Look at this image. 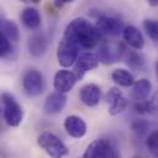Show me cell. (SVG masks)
Returning a JSON list of instances; mask_svg holds the SVG:
<instances>
[{
	"label": "cell",
	"instance_id": "7402d4cb",
	"mask_svg": "<svg viewBox=\"0 0 158 158\" xmlns=\"http://www.w3.org/2000/svg\"><path fill=\"white\" fill-rule=\"evenodd\" d=\"M110 77L117 85L121 86V87H131L135 83L134 75L129 70H125V69H115L112 73Z\"/></svg>",
	"mask_w": 158,
	"mask_h": 158
},
{
	"label": "cell",
	"instance_id": "8fae6325",
	"mask_svg": "<svg viewBox=\"0 0 158 158\" xmlns=\"http://www.w3.org/2000/svg\"><path fill=\"white\" fill-rule=\"evenodd\" d=\"M120 49L121 50H118L119 59H123L124 63L131 70L141 71L145 68V58L140 53H137L135 50H130L126 47H124L123 44H120Z\"/></svg>",
	"mask_w": 158,
	"mask_h": 158
},
{
	"label": "cell",
	"instance_id": "484cf974",
	"mask_svg": "<svg viewBox=\"0 0 158 158\" xmlns=\"http://www.w3.org/2000/svg\"><path fill=\"white\" fill-rule=\"evenodd\" d=\"M134 110L137 114H151V106L150 101H136L134 104Z\"/></svg>",
	"mask_w": 158,
	"mask_h": 158
},
{
	"label": "cell",
	"instance_id": "7c38bea8",
	"mask_svg": "<svg viewBox=\"0 0 158 158\" xmlns=\"http://www.w3.org/2000/svg\"><path fill=\"white\" fill-rule=\"evenodd\" d=\"M66 102H68L66 94L55 91V92L50 93L47 97V99L44 102V106H43V110H44V113H47L49 115L59 114L65 108Z\"/></svg>",
	"mask_w": 158,
	"mask_h": 158
},
{
	"label": "cell",
	"instance_id": "2e32d148",
	"mask_svg": "<svg viewBox=\"0 0 158 158\" xmlns=\"http://www.w3.org/2000/svg\"><path fill=\"white\" fill-rule=\"evenodd\" d=\"M123 37H124V40L126 42V44L135 49V50H141L143 49L145 47V38L141 33V31L130 25V26H125L124 27V31H123Z\"/></svg>",
	"mask_w": 158,
	"mask_h": 158
},
{
	"label": "cell",
	"instance_id": "f546056e",
	"mask_svg": "<svg viewBox=\"0 0 158 158\" xmlns=\"http://www.w3.org/2000/svg\"><path fill=\"white\" fill-rule=\"evenodd\" d=\"M134 158H140V157H134Z\"/></svg>",
	"mask_w": 158,
	"mask_h": 158
},
{
	"label": "cell",
	"instance_id": "d6986e66",
	"mask_svg": "<svg viewBox=\"0 0 158 158\" xmlns=\"http://www.w3.org/2000/svg\"><path fill=\"white\" fill-rule=\"evenodd\" d=\"M99 63L104 64V65H112L114 64L119 59L118 53H115L114 50H112V48L107 44V43H102L98 45L97 53H96Z\"/></svg>",
	"mask_w": 158,
	"mask_h": 158
},
{
	"label": "cell",
	"instance_id": "7a4b0ae2",
	"mask_svg": "<svg viewBox=\"0 0 158 158\" xmlns=\"http://www.w3.org/2000/svg\"><path fill=\"white\" fill-rule=\"evenodd\" d=\"M37 143L50 158H65L69 155L68 146L54 132H42L37 139Z\"/></svg>",
	"mask_w": 158,
	"mask_h": 158
},
{
	"label": "cell",
	"instance_id": "ac0fdd59",
	"mask_svg": "<svg viewBox=\"0 0 158 158\" xmlns=\"http://www.w3.org/2000/svg\"><path fill=\"white\" fill-rule=\"evenodd\" d=\"M152 91V85L147 79H140L135 81L132 86V97L136 101H147Z\"/></svg>",
	"mask_w": 158,
	"mask_h": 158
},
{
	"label": "cell",
	"instance_id": "603a6c76",
	"mask_svg": "<svg viewBox=\"0 0 158 158\" xmlns=\"http://www.w3.org/2000/svg\"><path fill=\"white\" fill-rule=\"evenodd\" d=\"M145 142H146V146L148 148V151L151 152V155L153 157L158 158V129L152 130L148 136L145 139Z\"/></svg>",
	"mask_w": 158,
	"mask_h": 158
},
{
	"label": "cell",
	"instance_id": "277c9868",
	"mask_svg": "<svg viewBox=\"0 0 158 158\" xmlns=\"http://www.w3.org/2000/svg\"><path fill=\"white\" fill-rule=\"evenodd\" d=\"M82 158H120V153L110 140L97 139L87 146Z\"/></svg>",
	"mask_w": 158,
	"mask_h": 158
},
{
	"label": "cell",
	"instance_id": "44dd1931",
	"mask_svg": "<svg viewBox=\"0 0 158 158\" xmlns=\"http://www.w3.org/2000/svg\"><path fill=\"white\" fill-rule=\"evenodd\" d=\"M0 31L5 35V37L10 42H19L20 40V28L19 26L10 20H0Z\"/></svg>",
	"mask_w": 158,
	"mask_h": 158
},
{
	"label": "cell",
	"instance_id": "ba28073f",
	"mask_svg": "<svg viewBox=\"0 0 158 158\" xmlns=\"http://www.w3.org/2000/svg\"><path fill=\"white\" fill-rule=\"evenodd\" d=\"M74 74L76 76L77 81L81 80L88 71H92L94 69L98 68L99 65V60L97 58L96 54L93 53H82L80 54L76 63L74 64Z\"/></svg>",
	"mask_w": 158,
	"mask_h": 158
},
{
	"label": "cell",
	"instance_id": "ffe728a7",
	"mask_svg": "<svg viewBox=\"0 0 158 158\" xmlns=\"http://www.w3.org/2000/svg\"><path fill=\"white\" fill-rule=\"evenodd\" d=\"M152 130H155L153 124L146 119H137L131 124V131L137 139H146Z\"/></svg>",
	"mask_w": 158,
	"mask_h": 158
},
{
	"label": "cell",
	"instance_id": "5bb4252c",
	"mask_svg": "<svg viewBox=\"0 0 158 158\" xmlns=\"http://www.w3.org/2000/svg\"><path fill=\"white\" fill-rule=\"evenodd\" d=\"M102 91L96 83H87L80 89V99L87 107H96L101 102Z\"/></svg>",
	"mask_w": 158,
	"mask_h": 158
},
{
	"label": "cell",
	"instance_id": "52a82bcc",
	"mask_svg": "<svg viewBox=\"0 0 158 158\" xmlns=\"http://www.w3.org/2000/svg\"><path fill=\"white\" fill-rule=\"evenodd\" d=\"M94 26L99 31L101 35H106V36L117 37L119 35H123V31H124L123 22L117 17L108 16V15L98 16Z\"/></svg>",
	"mask_w": 158,
	"mask_h": 158
},
{
	"label": "cell",
	"instance_id": "4fadbf2b",
	"mask_svg": "<svg viewBox=\"0 0 158 158\" xmlns=\"http://www.w3.org/2000/svg\"><path fill=\"white\" fill-rule=\"evenodd\" d=\"M64 129L73 139H81L87 132V125L85 120L77 115H69L64 120Z\"/></svg>",
	"mask_w": 158,
	"mask_h": 158
},
{
	"label": "cell",
	"instance_id": "83f0119b",
	"mask_svg": "<svg viewBox=\"0 0 158 158\" xmlns=\"http://www.w3.org/2000/svg\"><path fill=\"white\" fill-rule=\"evenodd\" d=\"M151 6H158V0H147Z\"/></svg>",
	"mask_w": 158,
	"mask_h": 158
},
{
	"label": "cell",
	"instance_id": "cb8c5ba5",
	"mask_svg": "<svg viewBox=\"0 0 158 158\" xmlns=\"http://www.w3.org/2000/svg\"><path fill=\"white\" fill-rule=\"evenodd\" d=\"M12 53L14 48L11 45V42L0 31V59H10L12 56Z\"/></svg>",
	"mask_w": 158,
	"mask_h": 158
},
{
	"label": "cell",
	"instance_id": "5b68a950",
	"mask_svg": "<svg viewBox=\"0 0 158 158\" xmlns=\"http://www.w3.org/2000/svg\"><path fill=\"white\" fill-rule=\"evenodd\" d=\"M22 87L28 96L37 97L45 88L44 76L37 69H28L22 76Z\"/></svg>",
	"mask_w": 158,
	"mask_h": 158
},
{
	"label": "cell",
	"instance_id": "4316f807",
	"mask_svg": "<svg viewBox=\"0 0 158 158\" xmlns=\"http://www.w3.org/2000/svg\"><path fill=\"white\" fill-rule=\"evenodd\" d=\"M75 0H54V4H55V6H58V7H61L63 5H65V4H71V2H74Z\"/></svg>",
	"mask_w": 158,
	"mask_h": 158
},
{
	"label": "cell",
	"instance_id": "8992f818",
	"mask_svg": "<svg viewBox=\"0 0 158 158\" xmlns=\"http://www.w3.org/2000/svg\"><path fill=\"white\" fill-rule=\"evenodd\" d=\"M80 55V48L71 44L70 42L65 40H61L58 44L56 49V58L58 63L63 68H70L73 66Z\"/></svg>",
	"mask_w": 158,
	"mask_h": 158
},
{
	"label": "cell",
	"instance_id": "f1b7e54d",
	"mask_svg": "<svg viewBox=\"0 0 158 158\" xmlns=\"http://www.w3.org/2000/svg\"><path fill=\"white\" fill-rule=\"evenodd\" d=\"M156 70H157V75H158V61L156 63Z\"/></svg>",
	"mask_w": 158,
	"mask_h": 158
},
{
	"label": "cell",
	"instance_id": "e0dca14e",
	"mask_svg": "<svg viewBox=\"0 0 158 158\" xmlns=\"http://www.w3.org/2000/svg\"><path fill=\"white\" fill-rule=\"evenodd\" d=\"M21 22L22 25L31 31L38 30L42 25V16L40 11L35 7H26L21 12Z\"/></svg>",
	"mask_w": 158,
	"mask_h": 158
},
{
	"label": "cell",
	"instance_id": "9c48e42d",
	"mask_svg": "<svg viewBox=\"0 0 158 158\" xmlns=\"http://www.w3.org/2000/svg\"><path fill=\"white\" fill-rule=\"evenodd\" d=\"M77 79L74 74V71H70V70H59L55 75H54V80H53V86H54V89L56 92H60V93H68L70 92L74 86L76 85Z\"/></svg>",
	"mask_w": 158,
	"mask_h": 158
},
{
	"label": "cell",
	"instance_id": "6da1fadb",
	"mask_svg": "<svg viewBox=\"0 0 158 158\" xmlns=\"http://www.w3.org/2000/svg\"><path fill=\"white\" fill-rule=\"evenodd\" d=\"M102 35L92 25L83 17H77L68 23L64 31L63 40L70 42L71 44L79 47L80 49H92L101 44Z\"/></svg>",
	"mask_w": 158,
	"mask_h": 158
},
{
	"label": "cell",
	"instance_id": "d4e9b609",
	"mask_svg": "<svg viewBox=\"0 0 158 158\" xmlns=\"http://www.w3.org/2000/svg\"><path fill=\"white\" fill-rule=\"evenodd\" d=\"M143 28L146 31V33L148 35V37L153 42H158V21L157 20H145L143 21Z\"/></svg>",
	"mask_w": 158,
	"mask_h": 158
},
{
	"label": "cell",
	"instance_id": "3957f363",
	"mask_svg": "<svg viewBox=\"0 0 158 158\" xmlns=\"http://www.w3.org/2000/svg\"><path fill=\"white\" fill-rule=\"evenodd\" d=\"M1 104L4 121L11 127L20 126L23 120V109L19 101L11 93L4 92L1 94Z\"/></svg>",
	"mask_w": 158,
	"mask_h": 158
},
{
	"label": "cell",
	"instance_id": "9a60e30c",
	"mask_svg": "<svg viewBox=\"0 0 158 158\" xmlns=\"http://www.w3.org/2000/svg\"><path fill=\"white\" fill-rule=\"evenodd\" d=\"M49 45L48 37L44 33H35L28 38V52L33 58H42Z\"/></svg>",
	"mask_w": 158,
	"mask_h": 158
},
{
	"label": "cell",
	"instance_id": "30bf717a",
	"mask_svg": "<svg viewBox=\"0 0 158 158\" xmlns=\"http://www.w3.org/2000/svg\"><path fill=\"white\" fill-rule=\"evenodd\" d=\"M106 98L108 103V112L110 115H118L123 113L127 107V99L117 87H112L108 91Z\"/></svg>",
	"mask_w": 158,
	"mask_h": 158
}]
</instances>
